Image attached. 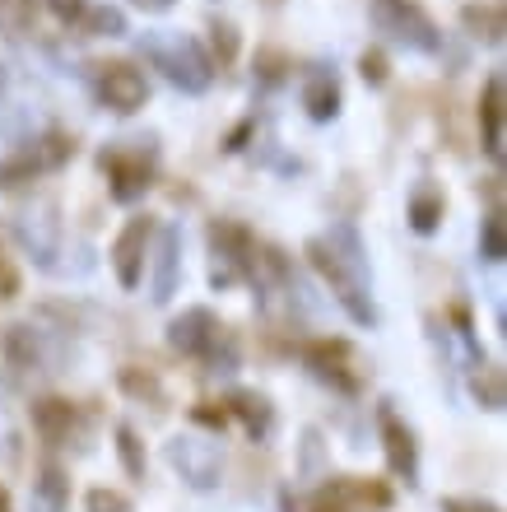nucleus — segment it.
Listing matches in <instances>:
<instances>
[{
	"instance_id": "nucleus-1",
	"label": "nucleus",
	"mask_w": 507,
	"mask_h": 512,
	"mask_svg": "<svg viewBox=\"0 0 507 512\" xmlns=\"http://www.w3.org/2000/svg\"><path fill=\"white\" fill-rule=\"evenodd\" d=\"M345 247H349V252H340L331 238H312V243H307V261H312V270H317L321 280L331 284L335 303H340L354 322L373 326L377 322V308H373V294H368L363 256H359V247H354V238H349V233H345Z\"/></svg>"
},
{
	"instance_id": "nucleus-2",
	"label": "nucleus",
	"mask_w": 507,
	"mask_h": 512,
	"mask_svg": "<svg viewBox=\"0 0 507 512\" xmlns=\"http://www.w3.org/2000/svg\"><path fill=\"white\" fill-rule=\"evenodd\" d=\"M168 345L187 359H201L214 373H233L238 368V345L228 336V326L210 308H187L182 317L168 322Z\"/></svg>"
},
{
	"instance_id": "nucleus-3",
	"label": "nucleus",
	"mask_w": 507,
	"mask_h": 512,
	"mask_svg": "<svg viewBox=\"0 0 507 512\" xmlns=\"http://www.w3.org/2000/svg\"><path fill=\"white\" fill-rule=\"evenodd\" d=\"M391 508V485L373 475H335L312 494L307 512H382Z\"/></svg>"
},
{
	"instance_id": "nucleus-4",
	"label": "nucleus",
	"mask_w": 507,
	"mask_h": 512,
	"mask_svg": "<svg viewBox=\"0 0 507 512\" xmlns=\"http://www.w3.org/2000/svg\"><path fill=\"white\" fill-rule=\"evenodd\" d=\"M75 159V135L66 131H47L42 140H33L28 149H19L14 159L0 163V187H24L38 173H56L61 163Z\"/></svg>"
},
{
	"instance_id": "nucleus-5",
	"label": "nucleus",
	"mask_w": 507,
	"mask_h": 512,
	"mask_svg": "<svg viewBox=\"0 0 507 512\" xmlns=\"http://www.w3.org/2000/svg\"><path fill=\"white\" fill-rule=\"evenodd\" d=\"M149 56H154V66L177 84V89H187V94H201L205 84H210L214 66L210 56L201 52V42L196 38H173V42H149Z\"/></svg>"
},
{
	"instance_id": "nucleus-6",
	"label": "nucleus",
	"mask_w": 507,
	"mask_h": 512,
	"mask_svg": "<svg viewBox=\"0 0 507 512\" xmlns=\"http://www.w3.org/2000/svg\"><path fill=\"white\" fill-rule=\"evenodd\" d=\"M303 364L312 368V378H321L326 387L359 396L363 391V368L349 350V340H307L303 345Z\"/></svg>"
},
{
	"instance_id": "nucleus-7",
	"label": "nucleus",
	"mask_w": 507,
	"mask_h": 512,
	"mask_svg": "<svg viewBox=\"0 0 507 512\" xmlns=\"http://www.w3.org/2000/svg\"><path fill=\"white\" fill-rule=\"evenodd\" d=\"M373 19L382 24V33H391L405 47H419V52H438L442 47L433 19L410 0H373Z\"/></svg>"
},
{
	"instance_id": "nucleus-8",
	"label": "nucleus",
	"mask_w": 507,
	"mask_h": 512,
	"mask_svg": "<svg viewBox=\"0 0 507 512\" xmlns=\"http://www.w3.org/2000/svg\"><path fill=\"white\" fill-rule=\"evenodd\" d=\"M210 247H214V270H210V280L219 284V289H228V284L238 280V275H247V261H252L256 238L242 229V224L214 219V224H210Z\"/></svg>"
},
{
	"instance_id": "nucleus-9",
	"label": "nucleus",
	"mask_w": 507,
	"mask_h": 512,
	"mask_svg": "<svg viewBox=\"0 0 507 512\" xmlns=\"http://www.w3.org/2000/svg\"><path fill=\"white\" fill-rule=\"evenodd\" d=\"M94 84H98V98H103L112 112H121V117H126V112H140L149 98V80L131 61H103V66H94Z\"/></svg>"
},
{
	"instance_id": "nucleus-10",
	"label": "nucleus",
	"mask_w": 507,
	"mask_h": 512,
	"mask_svg": "<svg viewBox=\"0 0 507 512\" xmlns=\"http://www.w3.org/2000/svg\"><path fill=\"white\" fill-rule=\"evenodd\" d=\"M103 168H107V182H112V201L121 205L140 201L154 187V159L145 149H112V154H103Z\"/></svg>"
},
{
	"instance_id": "nucleus-11",
	"label": "nucleus",
	"mask_w": 507,
	"mask_h": 512,
	"mask_svg": "<svg viewBox=\"0 0 507 512\" xmlns=\"http://www.w3.org/2000/svg\"><path fill=\"white\" fill-rule=\"evenodd\" d=\"M168 461L173 471H182L191 489H214L219 485V471H224V457L214 443H201V438H173L168 443Z\"/></svg>"
},
{
	"instance_id": "nucleus-12",
	"label": "nucleus",
	"mask_w": 507,
	"mask_h": 512,
	"mask_svg": "<svg viewBox=\"0 0 507 512\" xmlns=\"http://www.w3.org/2000/svg\"><path fill=\"white\" fill-rule=\"evenodd\" d=\"M154 219L149 215H135L126 229L117 233V243H112V270H117L121 289H135L140 275H145V256H149V238H154Z\"/></svg>"
},
{
	"instance_id": "nucleus-13",
	"label": "nucleus",
	"mask_w": 507,
	"mask_h": 512,
	"mask_svg": "<svg viewBox=\"0 0 507 512\" xmlns=\"http://www.w3.org/2000/svg\"><path fill=\"white\" fill-rule=\"evenodd\" d=\"M377 424H382V447H387V461L391 471L401 475L405 485H419V447H414V433L410 424H405L391 405H382V415H377Z\"/></svg>"
},
{
	"instance_id": "nucleus-14",
	"label": "nucleus",
	"mask_w": 507,
	"mask_h": 512,
	"mask_svg": "<svg viewBox=\"0 0 507 512\" xmlns=\"http://www.w3.org/2000/svg\"><path fill=\"white\" fill-rule=\"evenodd\" d=\"M33 429H38L42 443L61 447L80 429V410H75L66 396H42V401H33Z\"/></svg>"
},
{
	"instance_id": "nucleus-15",
	"label": "nucleus",
	"mask_w": 507,
	"mask_h": 512,
	"mask_svg": "<svg viewBox=\"0 0 507 512\" xmlns=\"http://www.w3.org/2000/svg\"><path fill=\"white\" fill-rule=\"evenodd\" d=\"M480 135H484V154L503 159V80L489 75L480 89Z\"/></svg>"
},
{
	"instance_id": "nucleus-16",
	"label": "nucleus",
	"mask_w": 507,
	"mask_h": 512,
	"mask_svg": "<svg viewBox=\"0 0 507 512\" xmlns=\"http://www.w3.org/2000/svg\"><path fill=\"white\" fill-rule=\"evenodd\" d=\"M228 419H242V429H247V438H266L270 433V424H275V410H270V401L266 396H256V391H233L228 396Z\"/></svg>"
},
{
	"instance_id": "nucleus-17",
	"label": "nucleus",
	"mask_w": 507,
	"mask_h": 512,
	"mask_svg": "<svg viewBox=\"0 0 507 512\" xmlns=\"http://www.w3.org/2000/svg\"><path fill=\"white\" fill-rule=\"evenodd\" d=\"M70 508V480L61 466H42L33 480V512H66Z\"/></svg>"
},
{
	"instance_id": "nucleus-18",
	"label": "nucleus",
	"mask_w": 507,
	"mask_h": 512,
	"mask_svg": "<svg viewBox=\"0 0 507 512\" xmlns=\"http://www.w3.org/2000/svg\"><path fill=\"white\" fill-rule=\"evenodd\" d=\"M303 108H307V117L331 122L335 112H340V84H335V75H312V80H307Z\"/></svg>"
},
{
	"instance_id": "nucleus-19",
	"label": "nucleus",
	"mask_w": 507,
	"mask_h": 512,
	"mask_svg": "<svg viewBox=\"0 0 507 512\" xmlns=\"http://www.w3.org/2000/svg\"><path fill=\"white\" fill-rule=\"evenodd\" d=\"M461 24L470 28V38H484V42H503V33H507L503 5H466Z\"/></svg>"
},
{
	"instance_id": "nucleus-20",
	"label": "nucleus",
	"mask_w": 507,
	"mask_h": 512,
	"mask_svg": "<svg viewBox=\"0 0 507 512\" xmlns=\"http://www.w3.org/2000/svg\"><path fill=\"white\" fill-rule=\"evenodd\" d=\"M177 229H163L159 238V275H154V303H168L173 298V284H177Z\"/></svg>"
},
{
	"instance_id": "nucleus-21",
	"label": "nucleus",
	"mask_w": 507,
	"mask_h": 512,
	"mask_svg": "<svg viewBox=\"0 0 507 512\" xmlns=\"http://www.w3.org/2000/svg\"><path fill=\"white\" fill-rule=\"evenodd\" d=\"M442 210H447V201H442V191L424 187V191H414L410 196V224L419 233H433L442 224Z\"/></svg>"
},
{
	"instance_id": "nucleus-22",
	"label": "nucleus",
	"mask_w": 507,
	"mask_h": 512,
	"mask_svg": "<svg viewBox=\"0 0 507 512\" xmlns=\"http://www.w3.org/2000/svg\"><path fill=\"white\" fill-rule=\"evenodd\" d=\"M38 19V0H0V33H28Z\"/></svg>"
},
{
	"instance_id": "nucleus-23",
	"label": "nucleus",
	"mask_w": 507,
	"mask_h": 512,
	"mask_svg": "<svg viewBox=\"0 0 507 512\" xmlns=\"http://www.w3.org/2000/svg\"><path fill=\"white\" fill-rule=\"evenodd\" d=\"M480 256L484 261H503L507 256V219H503V210H494V215L480 224Z\"/></svg>"
},
{
	"instance_id": "nucleus-24",
	"label": "nucleus",
	"mask_w": 507,
	"mask_h": 512,
	"mask_svg": "<svg viewBox=\"0 0 507 512\" xmlns=\"http://www.w3.org/2000/svg\"><path fill=\"white\" fill-rule=\"evenodd\" d=\"M117 452H121V466H126V475L145 480V443L135 438L131 424H117Z\"/></svg>"
},
{
	"instance_id": "nucleus-25",
	"label": "nucleus",
	"mask_w": 507,
	"mask_h": 512,
	"mask_svg": "<svg viewBox=\"0 0 507 512\" xmlns=\"http://www.w3.org/2000/svg\"><path fill=\"white\" fill-rule=\"evenodd\" d=\"M121 387L131 391V396H140V401L149 405H163V387L154 373H140V368H121Z\"/></svg>"
},
{
	"instance_id": "nucleus-26",
	"label": "nucleus",
	"mask_w": 507,
	"mask_h": 512,
	"mask_svg": "<svg viewBox=\"0 0 507 512\" xmlns=\"http://www.w3.org/2000/svg\"><path fill=\"white\" fill-rule=\"evenodd\" d=\"M475 396H480L489 410H503V378H498V368H480V373H475Z\"/></svg>"
},
{
	"instance_id": "nucleus-27",
	"label": "nucleus",
	"mask_w": 507,
	"mask_h": 512,
	"mask_svg": "<svg viewBox=\"0 0 507 512\" xmlns=\"http://www.w3.org/2000/svg\"><path fill=\"white\" fill-rule=\"evenodd\" d=\"M89 512H131V499L117 494V489H89V499H84Z\"/></svg>"
},
{
	"instance_id": "nucleus-28",
	"label": "nucleus",
	"mask_w": 507,
	"mask_h": 512,
	"mask_svg": "<svg viewBox=\"0 0 507 512\" xmlns=\"http://www.w3.org/2000/svg\"><path fill=\"white\" fill-rule=\"evenodd\" d=\"M191 419H196V424H205V429H224V424H228V405L201 401L196 410H191Z\"/></svg>"
},
{
	"instance_id": "nucleus-29",
	"label": "nucleus",
	"mask_w": 507,
	"mask_h": 512,
	"mask_svg": "<svg viewBox=\"0 0 507 512\" xmlns=\"http://www.w3.org/2000/svg\"><path fill=\"white\" fill-rule=\"evenodd\" d=\"M359 66H363V80H368V84H387V56L377 52V47H373V52H363Z\"/></svg>"
},
{
	"instance_id": "nucleus-30",
	"label": "nucleus",
	"mask_w": 507,
	"mask_h": 512,
	"mask_svg": "<svg viewBox=\"0 0 507 512\" xmlns=\"http://www.w3.org/2000/svg\"><path fill=\"white\" fill-rule=\"evenodd\" d=\"M214 47H219V61H233V56H238V33H233V28L228 24H214Z\"/></svg>"
},
{
	"instance_id": "nucleus-31",
	"label": "nucleus",
	"mask_w": 507,
	"mask_h": 512,
	"mask_svg": "<svg viewBox=\"0 0 507 512\" xmlns=\"http://www.w3.org/2000/svg\"><path fill=\"white\" fill-rule=\"evenodd\" d=\"M14 294H19V270L10 266V256L0 252V303H10Z\"/></svg>"
},
{
	"instance_id": "nucleus-32",
	"label": "nucleus",
	"mask_w": 507,
	"mask_h": 512,
	"mask_svg": "<svg viewBox=\"0 0 507 512\" xmlns=\"http://www.w3.org/2000/svg\"><path fill=\"white\" fill-rule=\"evenodd\" d=\"M47 5H52V14L61 24H80L84 19V0H47Z\"/></svg>"
},
{
	"instance_id": "nucleus-33",
	"label": "nucleus",
	"mask_w": 507,
	"mask_h": 512,
	"mask_svg": "<svg viewBox=\"0 0 507 512\" xmlns=\"http://www.w3.org/2000/svg\"><path fill=\"white\" fill-rule=\"evenodd\" d=\"M89 28L112 38V33H121V14H117V10H98V14H89Z\"/></svg>"
},
{
	"instance_id": "nucleus-34",
	"label": "nucleus",
	"mask_w": 507,
	"mask_h": 512,
	"mask_svg": "<svg viewBox=\"0 0 507 512\" xmlns=\"http://www.w3.org/2000/svg\"><path fill=\"white\" fill-rule=\"evenodd\" d=\"M442 512H503V508L480 503V499H442Z\"/></svg>"
},
{
	"instance_id": "nucleus-35",
	"label": "nucleus",
	"mask_w": 507,
	"mask_h": 512,
	"mask_svg": "<svg viewBox=\"0 0 507 512\" xmlns=\"http://www.w3.org/2000/svg\"><path fill=\"white\" fill-rule=\"evenodd\" d=\"M0 512H14V503H10V494H5V485H0Z\"/></svg>"
}]
</instances>
